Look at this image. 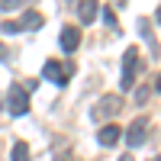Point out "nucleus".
<instances>
[{
  "label": "nucleus",
  "mask_w": 161,
  "mask_h": 161,
  "mask_svg": "<svg viewBox=\"0 0 161 161\" xmlns=\"http://www.w3.org/2000/svg\"><path fill=\"white\" fill-rule=\"evenodd\" d=\"M3 106L13 116H26V113H29V93H26L19 84H13L10 93H7V100H3Z\"/></svg>",
  "instance_id": "1"
},
{
  "label": "nucleus",
  "mask_w": 161,
  "mask_h": 161,
  "mask_svg": "<svg viewBox=\"0 0 161 161\" xmlns=\"http://www.w3.org/2000/svg\"><path fill=\"white\" fill-rule=\"evenodd\" d=\"M119 110H123V97H116V93H106V97H100L97 106H93V119H97V123H103V119L116 116Z\"/></svg>",
  "instance_id": "2"
},
{
  "label": "nucleus",
  "mask_w": 161,
  "mask_h": 161,
  "mask_svg": "<svg viewBox=\"0 0 161 161\" xmlns=\"http://www.w3.org/2000/svg\"><path fill=\"white\" fill-rule=\"evenodd\" d=\"M71 71H74V64L68 61V64H61V61H45V68H42V74L52 80V84H58V87H64V84H68V80H71Z\"/></svg>",
  "instance_id": "3"
},
{
  "label": "nucleus",
  "mask_w": 161,
  "mask_h": 161,
  "mask_svg": "<svg viewBox=\"0 0 161 161\" xmlns=\"http://www.w3.org/2000/svg\"><path fill=\"white\" fill-rule=\"evenodd\" d=\"M139 68H142V61H139V48H126V55H123V90H129L132 84H136Z\"/></svg>",
  "instance_id": "4"
},
{
  "label": "nucleus",
  "mask_w": 161,
  "mask_h": 161,
  "mask_svg": "<svg viewBox=\"0 0 161 161\" xmlns=\"http://www.w3.org/2000/svg\"><path fill=\"white\" fill-rule=\"evenodd\" d=\"M145 136H148V119H145V116H139L136 123L129 126V132H126V142H129V148H139V145L145 142Z\"/></svg>",
  "instance_id": "5"
},
{
  "label": "nucleus",
  "mask_w": 161,
  "mask_h": 161,
  "mask_svg": "<svg viewBox=\"0 0 161 161\" xmlns=\"http://www.w3.org/2000/svg\"><path fill=\"white\" fill-rule=\"evenodd\" d=\"M97 139H100V145H106V148H110V145H116L119 139H123V129L113 126V123H106V126L97 132Z\"/></svg>",
  "instance_id": "6"
},
{
  "label": "nucleus",
  "mask_w": 161,
  "mask_h": 161,
  "mask_svg": "<svg viewBox=\"0 0 161 161\" xmlns=\"http://www.w3.org/2000/svg\"><path fill=\"white\" fill-rule=\"evenodd\" d=\"M77 45H80V29L64 26V29H61V48L64 52H77Z\"/></svg>",
  "instance_id": "7"
},
{
  "label": "nucleus",
  "mask_w": 161,
  "mask_h": 161,
  "mask_svg": "<svg viewBox=\"0 0 161 161\" xmlns=\"http://www.w3.org/2000/svg\"><path fill=\"white\" fill-rule=\"evenodd\" d=\"M45 19H42V13L39 10H23V19H19V29H39Z\"/></svg>",
  "instance_id": "8"
},
{
  "label": "nucleus",
  "mask_w": 161,
  "mask_h": 161,
  "mask_svg": "<svg viewBox=\"0 0 161 161\" xmlns=\"http://www.w3.org/2000/svg\"><path fill=\"white\" fill-rule=\"evenodd\" d=\"M77 19L84 23V26H87V23H93V19H97V3H93V0L80 3V7H77Z\"/></svg>",
  "instance_id": "9"
},
{
  "label": "nucleus",
  "mask_w": 161,
  "mask_h": 161,
  "mask_svg": "<svg viewBox=\"0 0 161 161\" xmlns=\"http://www.w3.org/2000/svg\"><path fill=\"white\" fill-rule=\"evenodd\" d=\"M10 161H29V145H26V142H13Z\"/></svg>",
  "instance_id": "10"
},
{
  "label": "nucleus",
  "mask_w": 161,
  "mask_h": 161,
  "mask_svg": "<svg viewBox=\"0 0 161 161\" xmlns=\"http://www.w3.org/2000/svg\"><path fill=\"white\" fill-rule=\"evenodd\" d=\"M0 29H3L7 36H16V32H19V23H13V19H7V23H0Z\"/></svg>",
  "instance_id": "11"
},
{
  "label": "nucleus",
  "mask_w": 161,
  "mask_h": 161,
  "mask_svg": "<svg viewBox=\"0 0 161 161\" xmlns=\"http://www.w3.org/2000/svg\"><path fill=\"white\" fill-rule=\"evenodd\" d=\"M16 7H23V0H0V10H3V13L16 10Z\"/></svg>",
  "instance_id": "12"
},
{
  "label": "nucleus",
  "mask_w": 161,
  "mask_h": 161,
  "mask_svg": "<svg viewBox=\"0 0 161 161\" xmlns=\"http://www.w3.org/2000/svg\"><path fill=\"white\" fill-rule=\"evenodd\" d=\"M36 87H39V80H36V77H29V80H26V87H23V90L29 93V90H36Z\"/></svg>",
  "instance_id": "13"
},
{
  "label": "nucleus",
  "mask_w": 161,
  "mask_h": 161,
  "mask_svg": "<svg viewBox=\"0 0 161 161\" xmlns=\"http://www.w3.org/2000/svg\"><path fill=\"white\" fill-rule=\"evenodd\" d=\"M55 161H74V155L71 152H61V155H55Z\"/></svg>",
  "instance_id": "14"
},
{
  "label": "nucleus",
  "mask_w": 161,
  "mask_h": 161,
  "mask_svg": "<svg viewBox=\"0 0 161 161\" xmlns=\"http://www.w3.org/2000/svg\"><path fill=\"white\" fill-rule=\"evenodd\" d=\"M155 90H158V93H161V74H158V77H155Z\"/></svg>",
  "instance_id": "15"
},
{
  "label": "nucleus",
  "mask_w": 161,
  "mask_h": 161,
  "mask_svg": "<svg viewBox=\"0 0 161 161\" xmlns=\"http://www.w3.org/2000/svg\"><path fill=\"white\" fill-rule=\"evenodd\" d=\"M0 61H7V48L3 45H0Z\"/></svg>",
  "instance_id": "16"
},
{
  "label": "nucleus",
  "mask_w": 161,
  "mask_h": 161,
  "mask_svg": "<svg viewBox=\"0 0 161 161\" xmlns=\"http://www.w3.org/2000/svg\"><path fill=\"white\" fill-rule=\"evenodd\" d=\"M155 19H158V23H161V7H158V13H155Z\"/></svg>",
  "instance_id": "17"
},
{
  "label": "nucleus",
  "mask_w": 161,
  "mask_h": 161,
  "mask_svg": "<svg viewBox=\"0 0 161 161\" xmlns=\"http://www.w3.org/2000/svg\"><path fill=\"white\" fill-rule=\"evenodd\" d=\"M119 161H132V158H129V155H126V158H119Z\"/></svg>",
  "instance_id": "18"
},
{
  "label": "nucleus",
  "mask_w": 161,
  "mask_h": 161,
  "mask_svg": "<svg viewBox=\"0 0 161 161\" xmlns=\"http://www.w3.org/2000/svg\"><path fill=\"white\" fill-rule=\"evenodd\" d=\"M155 161H161V155H158V158H155Z\"/></svg>",
  "instance_id": "19"
}]
</instances>
